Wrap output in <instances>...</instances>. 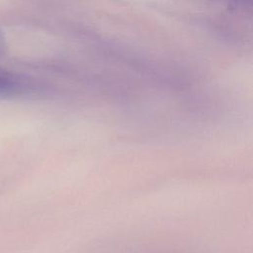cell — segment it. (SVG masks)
<instances>
[{
  "label": "cell",
  "mask_w": 253,
  "mask_h": 253,
  "mask_svg": "<svg viewBox=\"0 0 253 253\" xmlns=\"http://www.w3.org/2000/svg\"><path fill=\"white\" fill-rule=\"evenodd\" d=\"M29 84L22 78L8 72L0 71V96L14 97L27 91Z\"/></svg>",
  "instance_id": "1"
},
{
  "label": "cell",
  "mask_w": 253,
  "mask_h": 253,
  "mask_svg": "<svg viewBox=\"0 0 253 253\" xmlns=\"http://www.w3.org/2000/svg\"><path fill=\"white\" fill-rule=\"evenodd\" d=\"M4 47H5V41H4V37H3L2 33L0 32V53L3 52Z\"/></svg>",
  "instance_id": "2"
}]
</instances>
